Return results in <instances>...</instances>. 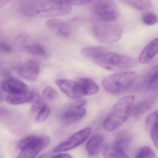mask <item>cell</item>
Returning a JSON list of instances; mask_svg holds the SVG:
<instances>
[{
    "mask_svg": "<svg viewBox=\"0 0 158 158\" xmlns=\"http://www.w3.org/2000/svg\"><path fill=\"white\" fill-rule=\"evenodd\" d=\"M51 143L49 136H29L19 142V147L21 149L16 158H34Z\"/></svg>",
    "mask_w": 158,
    "mask_h": 158,
    "instance_id": "obj_6",
    "label": "cell"
},
{
    "mask_svg": "<svg viewBox=\"0 0 158 158\" xmlns=\"http://www.w3.org/2000/svg\"><path fill=\"white\" fill-rule=\"evenodd\" d=\"M23 49L25 52L32 55L41 57L48 56V54L45 48L41 44L35 43L25 45Z\"/></svg>",
    "mask_w": 158,
    "mask_h": 158,
    "instance_id": "obj_21",
    "label": "cell"
},
{
    "mask_svg": "<svg viewBox=\"0 0 158 158\" xmlns=\"http://www.w3.org/2000/svg\"><path fill=\"white\" fill-rule=\"evenodd\" d=\"M45 105V102L43 99H41L40 98L35 100L30 108V114L31 118L35 120L38 113Z\"/></svg>",
    "mask_w": 158,
    "mask_h": 158,
    "instance_id": "obj_27",
    "label": "cell"
},
{
    "mask_svg": "<svg viewBox=\"0 0 158 158\" xmlns=\"http://www.w3.org/2000/svg\"><path fill=\"white\" fill-rule=\"evenodd\" d=\"M4 98L3 95L0 92V102H2L4 101Z\"/></svg>",
    "mask_w": 158,
    "mask_h": 158,
    "instance_id": "obj_37",
    "label": "cell"
},
{
    "mask_svg": "<svg viewBox=\"0 0 158 158\" xmlns=\"http://www.w3.org/2000/svg\"><path fill=\"white\" fill-rule=\"evenodd\" d=\"M50 113L51 109L46 104L38 113L34 120L38 123L44 122L48 118Z\"/></svg>",
    "mask_w": 158,
    "mask_h": 158,
    "instance_id": "obj_29",
    "label": "cell"
},
{
    "mask_svg": "<svg viewBox=\"0 0 158 158\" xmlns=\"http://www.w3.org/2000/svg\"><path fill=\"white\" fill-rule=\"evenodd\" d=\"M1 86L5 92L10 94H21L28 91V86L23 81L14 78L5 80Z\"/></svg>",
    "mask_w": 158,
    "mask_h": 158,
    "instance_id": "obj_13",
    "label": "cell"
},
{
    "mask_svg": "<svg viewBox=\"0 0 158 158\" xmlns=\"http://www.w3.org/2000/svg\"><path fill=\"white\" fill-rule=\"evenodd\" d=\"M91 127L80 130L70 136L68 139L58 144L53 149L54 152H63L72 150L83 143L92 133Z\"/></svg>",
    "mask_w": 158,
    "mask_h": 158,
    "instance_id": "obj_9",
    "label": "cell"
},
{
    "mask_svg": "<svg viewBox=\"0 0 158 158\" xmlns=\"http://www.w3.org/2000/svg\"><path fill=\"white\" fill-rule=\"evenodd\" d=\"M0 51L3 52L9 53L12 52V47L5 41H0Z\"/></svg>",
    "mask_w": 158,
    "mask_h": 158,
    "instance_id": "obj_32",
    "label": "cell"
},
{
    "mask_svg": "<svg viewBox=\"0 0 158 158\" xmlns=\"http://www.w3.org/2000/svg\"><path fill=\"white\" fill-rule=\"evenodd\" d=\"M16 70L20 77L29 81H34L40 74V65L36 61L28 60L19 65Z\"/></svg>",
    "mask_w": 158,
    "mask_h": 158,
    "instance_id": "obj_10",
    "label": "cell"
},
{
    "mask_svg": "<svg viewBox=\"0 0 158 158\" xmlns=\"http://www.w3.org/2000/svg\"><path fill=\"white\" fill-rule=\"evenodd\" d=\"M105 50L103 47L99 46H92L83 48L81 53L85 58L92 60L99 52Z\"/></svg>",
    "mask_w": 158,
    "mask_h": 158,
    "instance_id": "obj_24",
    "label": "cell"
},
{
    "mask_svg": "<svg viewBox=\"0 0 158 158\" xmlns=\"http://www.w3.org/2000/svg\"><path fill=\"white\" fill-rule=\"evenodd\" d=\"M71 6L56 0H24L19 10L29 17L47 18L64 15L70 13Z\"/></svg>",
    "mask_w": 158,
    "mask_h": 158,
    "instance_id": "obj_1",
    "label": "cell"
},
{
    "mask_svg": "<svg viewBox=\"0 0 158 158\" xmlns=\"http://www.w3.org/2000/svg\"><path fill=\"white\" fill-rule=\"evenodd\" d=\"M132 139V136L129 132L122 131L118 134L115 142V145L125 151L128 148Z\"/></svg>",
    "mask_w": 158,
    "mask_h": 158,
    "instance_id": "obj_22",
    "label": "cell"
},
{
    "mask_svg": "<svg viewBox=\"0 0 158 158\" xmlns=\"http://www.w3.org/2000/svg\"><path fill=\"white\" fill-rule=\"evenodd\" d=\"M158 51V40L156 38L151 41L143 50L139 56V62L143 64L148 63L157 54Z\"/></svg>",
    "mask_w": 158,
    "mask_h": 158,
    "instance_id": "obj_16",
    "label": "cell"
},
{
    "mask_svg": "<svg viewBox=\"0 0 158 158\" xmlns=\"http://www.w3.org/2000/svg\"><path fill=\"white\" fill-rule=\"evenodd\" d=\"M137 74L134 72L115 73L105 78L102 85L107 93L118 95L126 92L135 81Z\"/></svg>",
    "mask_w": 158,
    "mask_h": 158,
    "instance_id": "obj_5",
    "label": "cell"
},
{
    "mask_svg": "<svg viewBox=\"0 0 158 158\" xmlns=\"http://www.w3.org/2000/svg\"><path fill=\"white\" fill-rule=\"evenodd\" d=\"M135 158H156V155L152 148L144 146L137 151Z\"/></svg>",
    "mask_w": 158,
    "mask_h": 158,
    "instance_id": "obj_26",
    "label": "cell"
},
{
    "mask_svg": "<svg viewBox=\"0 0 158 158\" xmlns=\"http://www.w3.org/2000/svg\"><path fill=\"white\" fill-rule=\"evenodd\" d=\"M9 1L10 0H0V8L3 6Z\"/></svg>",
    "mask_w": 158,
    "mask_h": 158,
    "instance_id": "obj_35",
    "label": "cell"
},
{
    "mask_svg": "<svg viewBox=\"0 0 158 158\" xmlns=\"http://www.w3.org/2000/svg\"><path fill=\"white\" fill-rule=\"evenodd\" d=\"M55 82L61 91L70 98L78 99L83 96L79 84L75 81L59 79Z\"/></svg>",
    "mask_w": 158,
    "mask_h": 158,
    "instance_id": "obj_12",
    "label": "cell"
},
{
    "mask_svg": "<svg viewBox=\"0 0 158 158\" xmlns=\"http://www.w3.org/2000/svg\"><path fill=\"white\" fill-rule=\"evenodd\" d=\"M135 97L128 95L118 100L105 119L104 128L107 131H115L121 126L131 114Z\"/></svg>",
    "mask_w": 158,
    "mask_h": 158,
    "instance_id": "obj_2",
    "label": "cell"
},
{
    "mask_svg": "<svg viewBox=\"0 0 158 158\" xmlns=\"http://www.w3.org/2000/svg\"><path fill=\"white\" fill-rule=\"evenodd\" d=\"M53 158H73L71 156L67 154H61L55 156Z\"/></svg>",
    "mask_w": 158,
    "mask_h": 158,
    "instance_id": "obj_34",
    "label": "cell"
},
{
    "mask_svg": "<svg viewBox=\"0 0 158 158\" xmlns=\"http://www.w3.org/2000/svg\"><path fill=\"white\" fill-rule=\"evenodd\" d=\"M122 28L118 23L98 20L93 23L92 27L93 35L100 43L110 44L121 38Z\"/></svg>",
    "mask_w": 158,
    "mask_h": 158,
    "instance_id": "obj_4",
    "label": "cell"
},
{
    "mask_svg": "<svg viewBox=\"0 0 158 158\" xmlns=\"http://www.w3.org/2000/svg\"><path fill=\"white\" fill-rule=\"evenodd\" d=\"M39 94L35 92H28L21 94H9L6 97V101L12 105H19L32 101L39 98Z\"/></svg>",
    "mask_w": 158,
    "mask_h": 158,
    "instance_id": "obj_14",
    "label": "cell"
},
{
    "mask_svg": "<svg viewBox=\"0 0 158 158\" xmlns=\"http://www.w3.org/2000/svg\"><path fill=\"white\" fill-rule=\"evenodd\" d=\"M158 111L157 110L150 113L146 119V125L149 130L158 125Z\"/></svg>",
    "mask_w": 158,
    "mask_h": 158,
    "instance_id": "obj_28",
    "label": "cell"
},
{
    "mask_svg": "<svg viewBox=\"0 0 158 158\" xmlns=\"http://www.w3.org/2000/svg\"><path fill=\"white\" fill-rule=\"evenodd\" d=\"M70 6H81L88 5L92 0H56Z\"/></svg>",
    "mask_w": 158,
    "mask_h": 158,
    "instance_id": "obj_31",
    "label": "cell"
},
{
    "mask_svg": "<svg viewBox=\"0 0 158 158\" xmlns=\"http://www.w3.org/2000/svg\"><path fill=\"white\" fill-rule=\"evenodd\" d=\"M103 154L105 158H129L124 150L115 145L104 148Z\"/></svg>",
    "mask_w": 158,
    "mask_h": 158,
    "instance_id": "obj_20",
    "label": "cell"
},
{
    "mask_svg": "<svg viewBox=\"0 0 158 158\" xmlns=\"http://www.w3.org/2000/svg\"><path fill=\"white\" fill-rule=\"evenodd\" d=\"M92 61L102 68L109 71H117L133 67L136 61L133 57L103 50L99 52Z\"/></svg>",
    "mask_w": 158,
    "mask_h": 158,
    "instance_id": "obj_3",
    "label": "cell"
},
{
    "mask_svg": "<svg viewBox=\"0 0 158 158\" xmlns=\"http://www.w3.org/2000/svg\"><path fill=\"white\" fill-rule=\"evenodd\" d=\"M1 63H0V68H1Z\"/></svg>",
    "mask_w": 158,
    "mask_h": 158,
    "instance_id": "obj_38",
    "label": "cell"
},
{
    "mask_svg": "<svg viewBox=\"0 0 158 158\" xmlns=\"http://www.w3.org/2000/svg\"><path fill=\"white\" fill-rule=\"evenodd\" d=\"M43 100L45 102H52L57 101L59 98L57 91L51 86L45 88L42 94Z\"/></svg>",
    "mask_w": 158,
    "mask_h": 158,
    "instance_id": "obj_23",
    "label": "cell"
},
{
    "mask_svg": "<svg viewBox=\"0 0 158 158\" xmlns=\"http://www.w3.org/2000/svg\"><path fill=\"white\" fill-rule=\"evenodd\" d=\"M156 100V98L152 97L141 101L133 108L131 114L135 117L141 116L153 106Z\"/></svg>",
    "mask_w": 158,
    "mask_h": 158,
    "instance_id": "obj_18",
    "label": "cell"
},
{
    "mask_svg": "<svg viewBox=\"0 0 158 158\" xmlns=\"http://www.w3.org/2000/svg\"><path fill=\"white\" fill-rule=\"evenodd\" d=\"M45 24L48 29L60 38H69L72 33V25L69 21L51 19L46 21Z\"/></svg>",
    "mask_w": 158,
    "mask_h": 158,
    "instance_id": "obj_11",
    "label": "cell"
},
{
    "mask_svg": "<svg viewBox=\"0 0 158 158\" xmlns=\"http://www.w3.org/2000/svg\"><path fill=\"white\" fill-rule=\"evenodd\" d=\"M52 155L51 154H45L39 157L38 158H52Z\"/></svg>",
    "mask_w": 158,
    "mask_h": 158,
    "instance_id": "obj_36",
    "label": "cell"
},
{
    "mask_svg": "<svg viewBox=\"0 0 158 158\" xmlns=\"http://www.w3.org/2000/svg\"><path fill=\"white\" fill-rule=\"evenodd\" d=\"M147 87L151 91H156L158 87V66L157 65L154 69L151 75L147 80Z\"/></svg>",
    "mask_w": 158,
    "mask_h": 158,
    "instance_id": "obj_25",
    "label": "cell"
},
{
    "mask_svg": "<svg viewBox=\"0 0 158 158\" xmlns=\"http://www.w3.org/2000/svg\"><path fill=\"white\" fill-rule=\"evenodd\" d=\"M105 142L104 136L97 135L90 138L86 145V149L88 154L92 156H96L102 149Z\"/></svg>",
    "mask_w": 158,
    "mask_h": 158,
    "instance_id": "obj_17",
    "label": "cell"
},
{
    "mask_svg": "<svg viewBox=\"0 0 158 158\" xmlns=\"http://www.w3.org/2000/svg\"><path fill=\"white\" fill-rule=\"evenodd\" d=\"M143 22L147 26H153L158 22L157 16L153 13L148 12L143 15L142 18Z\"/></svg>",
    "mask_w": 158,
    "mask_h": 158,
    "instance_id": "obj_30",
    "label": "cell"
},
{
    "mask_svg": "<svg viewBox=\"0 0 158 158\" xmlns=\"http://www.w3.org/2000/svg\"><path fill=\"white\" fill-rule=\"evenodd\" d=\"M93 8L99 20L102 21L113 22L118 16L117 6L113 0H95Z\"/></svg>",
    "mask_w": 158,
    "mask_h": 158,
    "instance_id": "obj_7",
    "label": "cell"
},
{
    "mask_svg": "<svg viewBox=\"0 0 158 158\" xmlns=\"http://www.w3.org/2000/svg\"><path fill=\"white\" fill-rule=\"evenodd\" d=\"M27 39H28V36L26 33H21L17 38L16 43L18 45L22 46L27 41Z\"/></svg>",
    "mask_w": 158,
    "mask_h": 158,
    "instance_id": "obj_33",
    "label": "cell"
},
{
    "mask_svg": "<svg viewBox=\"0 0 158 158\" xmlns=\"http://www.w3.org/2000/svg\"><path fill=\"white\" fill-rule=\"evenodd\" d=\"M75 81L79 84L83 96L93 95L99 92V86L91 79L80 77L77 78Z\"/></svg>",
    "mask_w": 158,
    "mask_h": 158,
    "instance_id": "obj_15",
    "label": "cell"
},
{
    "mask_svg": "<svg viewBox=\"0 0 158 158\" xmlns=\"http://www.w3.org/2000/svg\"><path fill=\"white\" fill-rule=\"evenodd\" d=\"M123 3L130 6L132 8L139 10L144 11L152 7V1L151 0H120Z\"/></svg>",
    "mask_w": 158,
    "mask_h": 158,
    "instance_id": "obj_19",
    "label": "cell"
},
{
    "mask_svg": "<svg viewBox=\"0 0 158 158\" xmlns=\"http://www.w3.org/2000/svg\"><path fill=\"white\" fill-rule=\"evenodd\" d=\"M86 104V100L83 99L70 104L60 116L62 123L65 125H70L82 119L86 114L84 107Z\"/></svg>",
    "mask_w": 158,
    "mask_h": 158,
    "instance_id": "obj_8",
    "label": "cell"
}]
</instances>
